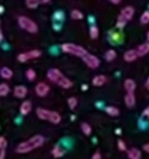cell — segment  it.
Here are the masks:
<instances>
[{
	"instance_id": "obj_1",
	"label": "cell",
	"mask_w": 149,
	"mask_h": 159,
	"mask_svg": "<svg viewBox=\"0 0 149 159\" xmlns=\"http://www.w3.org/2000/svg\"><path fill=\"white\" fill-rule=\"evenodd\" d=\"M45 139L43 135H34L33 137L29 139L27 141L23 142V143L19 144L16 148V152L18 154H27L32 150L36 149V148L41 147L44 144Z\"/></svg>"
},
{
	"instance_id": "obj_2",
	"label": "cell",
	"mask_w": 149,
	"mask_h": 159,
	"mask_svg": "<svg viewBox=\"0 0 149 159\" xmlns=\"http://www.w3.org/2000/svg\"><path fill=\"white\" fill-rule=\"evenodd\" d=\"M36 115L41 120H46V121H51L54 124H58L62 121V116L56 111H51L47 109L38 108L36 110Z\"/></svg>"
},
{
	"instance_id": "obj_3",
	"label": "cell",
	"mask_w": 149,
	"mask_h": 159,
	"mask_svg": "<svg viewBox=\"0 0 149 159\" xmlns=\"http://www.w3.org/2000/svg\"><path fill=\"white\" fill-rule=\"evenodd\" d=\"M62 50L65 53H69V55L76 56V57L83 58L87 55V50L83 47L79 46V45H75L72 43H65L62 45Z\"/></svg>"
},
{
	"instance_id": "obj_4",
	"label": "cell",
	"mask_w": 149,
	"mask_h": 159,
	"mask_svg": "<svg viewBox=\"0 0 149 159\" xmlns=\"http://www.w3.org/2000/svg\"><path fill=\"white\" fill-rule=\"evenodd\" d=\"M18 23L21 29L29 32V33H36L38 31V27L36 25V23L34 21H32L31 19H29L27 16H19Z\"/></svg>"
},
{
	"instance_id": "obj_5",
	"label": "cell",
	"mask_w": 149,
	"mask_h": 159,
	"mask_svg": "<svg viewBox=\"0 0 149 159\" xmlns=\"http://www.w3.org/2000/svg\"><path fill=\"white\" fill-rule=\"evenodd\" d=\"M41 56V51L40 50H31V51H27V52H22L18 56V60L20 62H27V60H31V59H35V58H38Z\"/></svg>"
},
{
	"instance_id": "obj_6",
	"label": "cell",
	"mask_w": 149,
	"mask_h": 159,
	"mask_svg": "<svg viewBox=\"0 0 149 159\" xmlns=\"http://www.w3.org/2000/svg\"><path fill=\"white\" fill-rule=\"evenodd\" d=\"M82 59H83V62L91 69H97L99 66H100V60H99V58L93 55L87 53Z\"/></svg>"
},
{
	"instance_id": "obj_7",
	"label": "cell",
	"mask_w": 149,
	"mask_h": 159,
	"mask_svg": "<svg viewBox=\"0 0 149 159\" xmlns=\"http://www.w3.org/2000/svg\"><path fill=\"white\" fill-rule=\"evenodd\" d=\"M62 73L60 72L58 69H49L48 71H47V79L51 81V82L53 83H56L57 84L58 80L62 77Z\"/></svg>"
},
{
	"instance_id": "obj_8",
	"label": "cell",
	"mask_w": 149,
	"mask_h": 159,
	"mask_svg": "<svg viewBox=\"0 0 149 159\" xmlns=\"http://www.w3.org/2000/svg\"><path fill=\"white\" fill-rule=\"evenodd\" d=\"M35 93L37 94L40 97H45V96L49 93V86L44 82L38 83L35 86Z\"/></svg>"
},
{
	"instance_id": "obj_9",
	"label": "cell",
	"mask_w": 149,
	"mask_h": 159,
	"mask_svg": "<svg viewBox=\"0 0 149 159\" xmlns=\"http://www.w3.org/2000/svg\"><path fill=\"white\" fill-rule=\"evenodd\" d=\"M139 57L137 50L136 49H131V50H127L126 52L124 53V60L126 62H133L135 61L137 58Z\"/></svg>"
},
{
	"instance_id": "obj_10",
	"label": "cell",
	"mask_w": 149,
	"mask_h": 159,
	"mask_svg": "<svg viewBox=\"0 0 149 159\" xmlns=\"http://www.w3.org/2000/svg\"><path fill=\"white\" fill-rule=\"evenodd\" d=\"M27 94V89L23 85H18V86L14 87L13 95L17 98H24Z\"/></svg>"
},
{
	"instance_id": "obj_11",
	"label": "cell",
	"mask_w": 149,
	"mask_h": 159,
	"mask_svg": "<svg viewBox=\"0 0 149 159\" xmlns=\"http://www.w3.org/2000/svg\"><path fill=\"white\" fill-rule=\"evenodd\" d=\"M134 13H135V10H134L133 7L128 6V7H125L124 9L121 11V16H124L127 21H131L134 16Z\"/></svg>"
},
{
	"instance_id": "obj_12",
	"label": "cell",
	"mask_w": 149,
	"mask_h": 159,
	"mask_svg": "<svg viewBox=\"0 0 149 159\" xmlns=\"http://www.w3.org/2000/svg\"><path fill=\"white\" fill-rule=\"evenodd\" d=\"M57 84L59 85L62 89H70V87L72 86V82H71L69 79H67L65 75H62V77L58 80Z\"/></svg>"
},
{
	"instance_id": "obj_13",
	"label": "cell",
	"mask_w": 149,
	"mask_h": 159,
	"mask_svg": "<svg viewBox=\"0 0 149 159\" xmlns=\"http://www.w3.org/2000/svg\"><path fill=\"white\" fill-rule=\"evenodd\" d=\"M31 110H32V104L29 100H25V102H23L22 104H21V106H20L21 115H23V116L29 115V113L31 112Z\"/></svg>"
},
{
	"instance_id": "obj_14",
	"label": "cell",
	"mask_w": 149,
	"mask_h": 159,
	"mask_svg": "<svg viewBox=\"0 0 149 159\" xmlns=\"http://www.w3.org/2000/svg\"><path fill=\"white\" fill-rule=\"evenodd\" d=\"M124 89L127 93H134L136 89V83L134 80L132 79H127L124 82Z\"/></svg>"
},
{
	"instance_id": "obj_15",
	"label": "cell",
	"mask_w": 149,
	"mask_h": 159,
	"mask_svg": "<svg viewBox=\"0 0 149 159\" xmlns=\"http://www.w3.org/2000/svg\"><path fill=\"white\" fill-rule=\"evenodd\" d=\"M125 105H126L128 108H133L135 106L136 102V97L134 93H127L126 96H125Z\"/></svg>"
},
{
	"instance_id": "obj_16",
	"label": "cell",
	"mask_w": 149,
	"mask_h": 159,
	"mask_svg": "<svg viewBox=\"0 0 149 159\" xmlns=\"http://www.w3.org/2000/svg\"><path fill=\"white\" fill-rule=\"evenodd\" d=\"M105 82H107V77H105L104 75H96V76L93 77V80H92V84L98 87L104 85Z\"/></svg>"
},
{
	"instance_id": "obj_17",
	"label": "cell",
	"mask_w": 149,
	"mask_h": 159,
	"mask_svg": "<svg viewBox=\"0 0 149 159\" xmlns=\"http://www.w3.org/2000/svg\"><path fill=\"white\" fill-rule=\"evenodd\" d=\"M0 75H1L2 79L9 80L13 76V72H12L11 69L7 68V66H3V68H1V70H0Z\"/></svg>"
},
{
	"instance_id": "obj_18",
	"label": "cell",
	"mask_w": 149,
	"mask_h": 159,
	"mask_svg": "<svg viewBox=\"0 0 149 159\" xmlns=\"http://www.w3.org/2000/svg\"><path fill=\"white\" fill-rule=\"evenodd\" d=\"M136 50H137L139 57L147 55V53L149 52V43H145V44L139 45V46L137 47V49H136Z\"/></svg>"
},
{
	"instance_id": "obj_19",
	"label": "cell",
	"mask_w": 149,
	"mask_h": 159,
	"mask_svg": "<svg viewBox=\"0 0 149 159\" xmlns=\"http://www.w3.org/2000/svg\"><path fill=\"white\" fill-rule=\"evenodd\" d=\"M127 156H128L129 159H140L142 154H140V152L137 148H132V149H129L128 152H127Z\"/></svg>"
},
{
	"instance_id": "obj_20",
	"label": "cell",
	"mask_w": 149,
	"mask_h": 159,
	"mask_svg": "<svg viewBox=\"0 0 149 159\" xmlns=\"http://www.w3.org/2000/svg\"><path fill=\"white\" fill-rule=\"evenodd\" d=\"M52 155H53L55 158H60V157H62L65 155V150H62V147L57 145L53 148V150H52Z\"/></svg>"
},
{
	"instance_id": "obj_21",
	"label": "cell",
	"mask_w": 149,
	"mask_h": 159,
	"mask_svg": "<svg viewBox=\"0 0 149 159\" xmlns=\"http://www.w3.org/2000/svg\"><path fill=\"white\" fill-rule=\"evenodd\" d=\"M105 112L111 116V117H117V116L120 115V110H118L116 107H113V106L107 107V108H105Z\"/></svg>"
},
{
	"instance_id": "obj_22",
	"label": "cell",
	"mask_w": 149,
	"mask_h": 159,
	"mask_svg": "<svg viewBox=\"0 0 149 159\" xmlns=\"http://www.w3.org/2000/svg\"><path fill=\"white\" fill-rule=\"evenodd\" d=\"M9 92H10L9 85L6 84V83H1L0 84V95H1V97H6L9 94Z\"/></svg>"
},
{
	"instance_id": "obj_23",
	"label": "cell",
	"mask_w": 149,
	"mask_h": 159,
	"mask_svg": "<svg viewBox=\"0 0 149 159\" xmlns=\"http://www.w3.org/2000/svg\"><path fill=\"white\" fill-rule=\"evenodd\" d=\"M104 58H105V60H107V61H109V62L113 61V60L116 58V51L113 50V49H110V50L107 51Z\"/></svg>"
},
{
	"instance_id": "obj_24",
	"label": "cell",
	"mask_w": 149,
	"mask_h": 159,
	"mask_svg": "<svg viewBox=\"0 0 149 159\" xmlns=\"http://www.w3.org/2000/svg\"><path fill=\"white\" fill-rule=\"evenodd\" d=\"M70 16L71 19H73V20H82L83 19V13L81 11H79V10H72L70 13Z\"/></svg>"
},
{
	"instance_id": "obj_25",
	"label": "cell",
	"mask_w": 149,
	"mask_h": 159,
	"mask_svg": "<svg viewBox=\"0 0 149 159\" xmlns=\"http://www.w3.org/2000/svg\"><path fill=\"white\" fill-rule=\"evenodd\" d=\"M25 5L30 9H35L40 6V0H25Z\"/></svg>"
},
{
	"instance_id": "obj_26",
	"label": "cell",
	"mask_w": 149,
	"mask_h": 159,
	"mask_svg": "<svg viewBox=\"0 0 149 159\" xmlns=\"http://www.w3.org/2000/svg\"><path fill=\"white\" fill-rule=\"evenodd\" d=\"M126 23H127V20L124 18V16H122L120 14V16H118V19H117V22H116V27H117V29H123V27H125Z\"/></svg>"
},
{
	"instance_id": "obj_27",
	"label": "cell",
	"mask_w": 149,
	"mask_h": 159,
	"mask_svg": "<svg viewBox=\"0 0 149 159\" xmlns=\"http://www.w3.org/2000/svg\"><path fill=\"white\" fill-rule=\"evenodd\" d=\"M99 29L97 26H91L90 27V37H91V39H97V38L99 37Z\"/></svg>"
},
{
	"instance_id": "obj_28",
	"label": "cell",
	"mask_w": 149,
	"mask_h": 159,
	"mask_svg": "<svg viewBox=\"0 0 149 159\" xmlns=\"http://www.w3.org/2000/svg\"><path fill=\"white\" fill-rule=\"evenodd\" d=\"M67 102H68L69 108H70L71 110H73V109H75V108L77 107V104H78V100H77V98H76V97H70V98H68Z\"/></svg>"
},
{
	"instance_id": "obj_29",
	"label": "cell",
	"mask_w": 149,
	"mask_h": 159,
	"mask_svg": "<svg viewBox=\"0 0 149 159\" xmlns=\"http://www.w3.org/2000/svg\"><path fill=\"white\" fill-rule=\"evenodd\" d=\"M25 76H27V79L29 80V81H33L36 77L35 71H34L33 69H29V70H27V72H25Z\"/></svg>"
},
{
	"instance_id": "obj_30",
	"label": "cell",
	"mask_w": 149,
	"mask_h": 159,
	"mask_svg": "<svg viewBox=\"0 0 149 159\" xmlns=\"http://www.w3.org/2000/svg\"><path fill=\"white\" fill-rule=\"evenodd\" d=\"M81 130H82V132L85 133L86 135H90V134H91L92 129H91V126H90L89 124L83 122V123L81 124Z\"/></svg>"
},
{
	"instance_id": "obj_31",
	"label": "cell",
	"mask_w": 149,
	"mask_h": 159,
	"mask_svg": "<svg viewBox=\"0 0 149 159\" xmlns=\"http://www.w3.org/2000/svg\"><path fill=\"white\" fill-rule=\"evenodd\" d=\"M140 22L142 24H148L149 23V11H145L140 16Z\"/></svg>"
},
{
	"instance_id": "obj_32",
	"label": "cell",
	"mask_w": 149,
	"mask_h": 159,
	"mask_svg": "<svg viewBox=\"0 0 149 159\" xmlns=\"http://www.w3.org/2000/svg\"><path fill=\"white\" fill-rule=\"evenodd\" d=\"M7 148V141L3 136L0 137V149H6Z\"/></svg>"
},
{
	"instance_id": "obj_33",
	"label": "cell",
	"mask_w": 149,
	"mask_h": 159,
	"mask_svg": "<svg viewBox=\"0 0 149 159\" xmlns=\"http://www.w3.org/2000/svg\"><path fill=\"white\" fill-rule=\"evenodd\" d=\"M117 146L118 148H120V150H122V152H124V150H126V145H125V143L123 141H118L117 142Z\"/></svg>"
},
{
	"instance_id": "obj_34",
	"label": "cell",
	"mask_w": 149,
	"mask_h": 159,
	"mask_svg": "<svg viewBox=\"0 0 149 159\" xmlns=\"http://www.w3.org/2000/svg\"><path fill=\"white\" fill-rule=\"evenodd\" d=\"M54 18L55 19H57L58 18V20H62V19H64V13L62 12H56L55 13V16H54Z\"/></svg>"
},
{
	"instance_id": "obj_35",
	"label": "cell",
	"mask_w": 149,
	"mask_h": 159,
	"mask_svg": "<svg viewBox=\"0 0 149 159\" xmlns=\"http://www.w3.org/2000/svg\"><path fill=\"white\" fill-rule=\"evenodd\" d=\"M91 159H102V158H101L100 152H94V154H93V156H92V158H91Z\"/></svg>"
},
{
	"instance_id": "obj_36",
	"label": "cell",
	"mask_w": 149,
	"mask_h": 159,
	"mask_svg": "<svg viewBox=\"0 0 149 159\" xmlns=\"http://www.w3.org/2000/svg\"><path fill=\"white\" fill-rule=\"evenodd\" d=\"M6 158V149H0V159Z\"/></svg>"
},
{
	"instance_id": "obj_37",
	"label": "cell",
	"mask_w": 149,
	"mask_h": 159,
	"mask_svg": "<svg viewBox=\"0 0 149 159\" xmlns=\"http://www.w3.org/2000/svg\"><path fill=\"white\" fill-rule=\"evenodd\" d=\"M142 116H144V117L149 118V107H147V108L145 109L144 111H142Z\"/></svg>"
},
{
	"instance_id": "obj_38",
	"label": "cell",
	"mask_w": 149,
	"mask_h": 159,
	"mask_svg": "<svg viewBox=\"0 0 149 159\" xmlns=\"http://www.w3.org/2000/svg\"><path fill=\"white\" fill-rule=\"evenodd\" d=\"M110 2L113 3V5H118V3H121V0H109Z\"/></svg>"
},
{
	"instance_id": "obj_39",
	"label": "cell",
	"mask_w": 149,
	"mask_h": 159,
	"mask_svg": "<svg viewBox=\"0 0 149 159\" xmlns=\"http://www.w3.org/2000/svg\"><path fill=\"white\" fill-rule=\"evenodd\" d=\"M142 148H144V150L146 152H149V144H145L144 147H142Z\"/></svg>"
},
{
	"instance_id": "obj_40",
	"label": "cell",
	"mask_w": 149,
	"mask_h": 159,
	"mask_svg": "<svg viewBox=\"0 0 149 159\" xmlns=\"http://www.w3.org/2000/svg\"><path fill=\"white\" fill-rule=\"evenodd\" d=\"M51 0H40V5H43V3H47L49 2Z\"/></svg>"
},
{
	"instance_id": "obj_41",
	"label": "cell",
	"mask_w": 149,
	"mask_h": 159,
	"mask_svg": "<svg viewBox=\"0 0 149 159\" xmlns=\"http://www.w3.org/2000/svg\"><path fill=\"white\" fill-rule=\"evenodd\" d=\"M146 89L149 91V76H148V79H147V81H146Z\"/></svg>"
},
{
	"instance_id": "obj_42",
	"label": "cell",
	"mask_w": 149,
	"mask_h": 159,
	"mask_svg": "<svg viewBox=\"0 0 149 159\" xmlns=\"http://www.w3.org/2000/svg\"><path fill=\"white\" fill-rule=\"evenodd\" d=\"M82 89H83V91H87V89H88L87 85H82Z\"/></svg>"
},
{
	"instance_id": "obj_43",
	"label": "cell",
	"mask_w": 149,
	"mask_h": 159,
	"mask_svg": "<svg viewBox=\"0 0 149 159\" xmlns=\"http://www.w3.org/2000/svg\"><path fill=\"white\" fill-rule=\"evenodd\" d=\"M3 39V35H2V32H0V40Z\"/></svg>"
},
{
	"instance_id": "obj_44",
	"label": "cell",
	"mask_w": 149,
	"mask_h": 159,
	"mask_svg": "<svg viewBox=\"0 0 149 159\" xmlns=\"http://www.w3.org/2000/svg\"><path fill=\"white\" fill-rule=\"evenodd\" d=\"M147 40H148V43H149V31H148V33H147Z\"/></svg>"
},
{
	"instance_id": "obj_45",
	"label": "cell",
	"mask_w": 149,
	"mask_h": 159,
	"mask_svg": "<svg viewBox=\"0 0 149 159\" xmlns=\"http://www.w3.org/2000/svg\"><path fill=\"white\" fill-rule=\"evenodd\" d=\"M0 9H1V11H0V12H1V13H3V7H2V6L0 7Z\"/></svg>"
},
{
	"instance_id": "obj_46",
	"label": "cell",
	"mask_w": 149,
	"mask_h": 159,
	"mask_svg": "<svg viewBox=\"0 0 149 159\" xmlns=\"http://www.w3.org/2000/svg\"><path fill=\"white\" fill-rule=\"evenodd\" d=\"M116 134H121V130H116Z\"/></svg>"
}]
</instances>
